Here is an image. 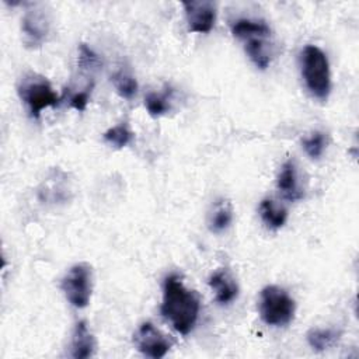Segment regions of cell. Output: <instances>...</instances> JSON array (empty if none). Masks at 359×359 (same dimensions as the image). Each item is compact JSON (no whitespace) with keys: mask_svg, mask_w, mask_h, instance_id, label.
I'll list each match as a JSON object with an SVG mask.
<instances>
[{"mask_svg":"<svg viewBox=\"0 0 359 359\" xmlns=\"http://www.w3.org/2000/svg\"><path fill=\"white\" fill-rule=\"evenodd\" d=\"M231 34L238 39H248L252 36H269L271 28L264 20L238 18L230 25Z\"/></svg>","mask_w":359,"mask_h":359,"instance_id":"obj_12","label":"cell"},{"mask_svg":"<svg viewBox=\"0 0 359 359\" xmlns=\"http://www.w3.org/2000/svg\"><path fill=\"white\" fill-rule=\"evenodd\" d=\"M302 146L310 158L317 160L323 156V153L325 150L327 136L323 132H313L309 137L303 139Z\"/></svg>","mask_w":359,"mask_h":359,"instance_id":"obj_19","label":"cell"},{"mask_svg":"<svg viewBox=\"0 0 359 359\" xmlns=\"http://www.w3.org/2000/svg\"><path fill=\"white\" fill-rule=\"evenodd\" d=\"M339 332L335 330H324V328H311L307 332V342L314 351H325L334 346L339 339Z\"/></svg>","mask_w":359,"mask_h":359,"instance_id":"obj_16","label":"cell"},{"mask_svg":"<svg viewBox=\"0 0 359 359\" xmlns=\"http://www.w3.org/2000/svg\"><path fill=\"white\" fill-rule=\"evenodd\" d=\"M17 90L32 118H39L45 108L56 107L60 100L53 91L50 83L38 73H28L22 76Z\"/></svg>","mask_w":359,"mask_h":359,"instance_id":"obj_4","label":"cell"},{"mask_svg":"<svg viewBox=\"0 0 359 359\" xmlns=\"http://www.w3.org/2000/svg\"><path fill=\"white\" fill-rule=\"evenodd\" d=\"M112 84L116 90V93L125 98V100H130L135 97L136 91H137V81L133 76H130L126 72H116L112 76Z\"/></svg>","mask_w":359,"mask_h":359,"instance_id":"obj_18","label":"cell"},{"mask_svg":"<svg viewBox=\"0 0 359 359\" xmlns=\"http://www.w3.org/2000/svg\"><path fill=\"white\" fill-rule=\"evenodd\" d=\"M70 355L76 359H87L91 358L95 352V339L88 330L86 321H79L74 325L72 344H70Z\"/></svg>","mask_w":359,"mask_h":359,"instance_id":"obj_11","label":"cell"},{"mask_svg":"<svg viewBox=\"0 0 359 359\" xmlns=\"http://www.w3.org/2000/svg\"><path fill=\"white\" fill-rule=\"evenodd\" d=\"M276 185L280 195L290 202L300 201L304 196V192L299 184L297 167L293 160H287L282 164V168L278 174Z\"/></svg>","mask_w":359,"mask_h":359,"instance_id":"obj_9","label":"cell"},{"mask_svg":"<svg viewBox=\"0 0 359 359\" xmlns=\"http://www.w3.org/2000/svg\"><path fill=\"white\" fill-rule=\"evenodd\" d=\"M258 310L265 324L280 327L293 320L296 304L285 289L269 285L261 290Z\"/></svg>","mask_w":359,"mask_h":359,"instance_id":"obj_3","label":"cell"},{"mask_svg":"<svg viewBox=\"0 0 359 359\" xmlns=\"http://www.w3.org/2000/svg\"><path fill=\"white\" fill-rule=\"evenodd\" d=\"M189 32L206 34L212 31L216 21V6L212 1H184L182 3Z\"/></svg>","mask_w":359,"mask_h":359,"instance_id":"obj_8","label":"cell"},{"mask_svg":"<svg viewBox=\"0 0 359 359\" xmlns=\"http://www.w3.org/2000/svg\"><path fill=\"white\" fill-rule=\"evenodd\" d=\"M201 310L199 297L189 290L175 273L168 275L163 283V303L160 311L175 331L187 335L196 324Z\"/></svg>","mask_w":359,"mask_h":359,"instance_id":"obj_1","label":"cell"},{"mask_svg":"<svg viewBox=\"0 0 359 359\" xmlns=\"http://www.w3.org/2000/svg\"><path fill=\"white\" fill-rule=\"evenodd\" d=\"M302 76L310 94L325 101L331 91V73L327 55L316 45L304 46L302 52Z\"/></svg>","mask_w":359,"mask_h":359,"instance_id":"obj_2","label":"cell"},{"mask_svg":"<svg viewBox=\"0 0 359 359\" xmlns=\"http://www.w3.org/2000/svg\"><path fill=\"white\" fill-rule=\"evenodd\" d=\"M144 107L151 116L164 115L170 109V98L167 93H149L144 98Z\"/></svg>","mask_w":359,"mask_h":359,"instance_id":"obj_20","label":"cell"},{"mask_svg":"<svg viewBox=\"0 0 359 359\" xmlns=\"http://www.w3.org/2000/svg\"><path fill=\"white\" fill-rule=\"evenodd\" d=\"M52 18L48 8L34 6L27 10L21 21L22 42L29 49H36L43 45L50 32Z\"/></svg>","mask_w":359,"mask_h":359,"instance_id":"obj_6","label":"cell"},{"mask_svg":"<svg viewBox=\"0 0 359 359\" xmlns=\"http://www.w3.org/2000/svg\"><path fill=\"white\" fill-rule=\"evenodd\" d=\"M259 216L266 227L278 230L286 223L287 210L283 206L278 205L275 201L265 198L259 203Z\"/></svg>","mask_w":359,"mask_h":359,"instance_id":"obj_14","label":"cell"},{"mask_svg":"<svg viewBox=\"0 0 359 359\" xmlns=\"http://www.w3.org/2000/svg\"><path fill=\"white\" fill-rule=\"evenodd\" d=\"M210 289L215 292V299L219 304H229L231 303L238 294V286L234 280L233 275L222 268L213 272V275L208 280Z\"/></svg>","mask_w":359,"mask_h":359,"instance_id":"obj_10","label":"cell"},{"mask_svg":"<svg viewBox=\"0 0 359 359\" xmlns=\"http://www.w3.org/2000/svg\"><path fill=\"white\" fill-rule=\"evenodd\" d=\"M104 140L115 149H123L133 140V132L126 123H119L104 133Z\"/></svg>","mask_w":359,"mask_h":359,"instance_id":"obj_17","label":"cell"},{"mask_svg":"<svg viewBox=\"0 0 359 359\" xmlns=\"http://www.w3.org/2000/svg\"><path fill=\"white\" fill-rule=\"evenodd\" d=\"M60 287L72 306L77 309L86 307L90 303L93 290L91 266L87 262H79L73 265L63 276Z\"/></svg>","mask_w":359,"mask_h":359,"instance_id":"obj_5","label":"cell"},{"mask_svg":"<svg viewBox=\"0 0 359 359\" xmlns=\"http://www.w3.org/2000/svg\"><path fill=\"white\" fill-rule=\"evenodd\" d=\"M135 344L143 355L158 359L165 356L171 348V341L151 323H143L135 334Z\"/></svg>","mask_w":359,"mask_h":359,"instance_id":"obj_7","label":"cell"},{"mask_svg":"<svg viewBox=\"0 0 359 359\" xmlns=\"http://www.w3.org/2000/svg\"><path fill=\"white\" fill-rule=\"evenodd\" d=\"M231 222H233V208L230 202L227 199L216 201L208 219L210 231L222 233L230 227Z\"/></svg>","mask_w":359,"mask_h":359,"instance_id":"obj_13","label":"cell"},{"mask_svg":"<svg viewBox=\"0 0 359 359\" xmlns=\"http://www.w3.org/2000/svg\"><path fill=\"white\" fill-rule=\"evenodd\" d=\"M88 98H90V91L84 90V91H79L76 94H73L70 97V107L77 109V111H84L87 104H88Z\"/></svg>","mask_w":359,"mask_h":359,"instance_id":"obj_22","label":"cell"},{"mask_svg":"<svg viewBox=\"0 0 359 359\" xmlns=\"http://www.w3.org/2000/svg\"><path fill=\"white\" fill-rule=\"evenodd\" d=\"M79 66L83 70H95L100 66L98 56L86 43L79 48Z\"/></svg>","mask_w":359,"mask_h":359,"instance_id":"obj_21","label":"cell"},{"mask_svg":"<svg viewBox=\"0 0 359 359\" xmlns=\"http://www.w3.org/2000/svg\"><path fill=\"white\" fill-rule=\"evenodd\" d=\"M268 36H252L245 39V52L251 62L261 70H265L271 63V52L266 45Z\"/></svg>","mask_w":359,"mask_h":359,"instance_id":"obj_15","label":"cell"}]
</instances>
